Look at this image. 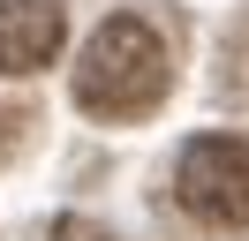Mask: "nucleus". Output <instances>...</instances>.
<instances>
[{
    "mask_svg": "<svg viewBox=\"0 0 249 241\" xmlns=\"http://www.w3.org/2000/svg\"><path fill=\"white\" fill-rule=\"evenodd\" d=\"M31 128H38V113H31V105H23V98H0V166H8L23 143H31Z\"/></svg>",
    "mask_w": 249,
    "mask_h": 241,
    "instance_id": "4",
    "label": "nucleus"
},
{
    "mask_svg": "<svg viewBox=\"0 0 249 241\" xmlns=\"http://www.w3.org/2000/svg\"><path fill=\"white\" fill-rule=\"evenodd\" d=\"M53 241H113V234L91 226V219H53Z\"/></svg>",
    "mask_w": 249,
    "mask_h": 241,
    "instance_id": "5",
    "label": "nucleus"
},
{
    "mask_svg": "<svg viewBox=\"0 0 249 241\" xmlns=\"http://www.w3.org/2000/svg\"><path fill=\"white\" fill-rule=\"evenodd\" d=\"M174 196H181L189 219L219 226H249V136H196L174 166Z\"/></svg>",
    "mask_w": 249,
    "mask_h": 241,
    "instance_id": "2",
    "label": "nucleus"
},
{
    "mask_svg": "<svg viewBox=\"0 0 249 241\" xmlns=\"http://www.w3.org/2000/svg\"><path fill=\"white\" fill-rule=\"evenodd\" d=\"M76 105L98 120H143L166 105L174 90V53L166 38H159L143 15H106V23L91 30V45H83L76 60Z\"/></svg>",
    "mask_w": 249,
    "mask_h": 241,
    "instance_id": "1",
    "label": "nucleus"
},
{
    "mask_svg": "<svg viewBox=\"0 0 249 241\" xmlns=\"http://www.w3.org/2000/svg\"><path fill=\"white\" fill-rule=\"evenodd\" d=\"M68 38V0H0V75L53 68Z\"/></svg>",
    "mask_w": 249,
    "mask_h": 241,
    "instance_id": "3",
    "label": "nucleus"
}]
</instances>
